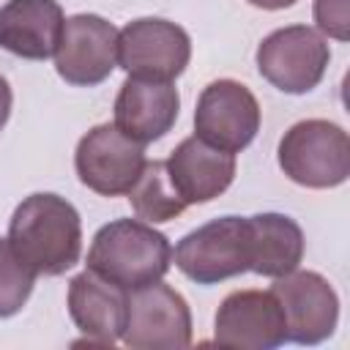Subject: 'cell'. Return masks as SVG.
Segmentation results:
<instances>
[{
    "instance_id": "obj_1",
    "label": "cell",
    "mask_w": 350,
    "mask_h": 350,
    "mask_svg": "<svg viewBox=\"0 0 350 350\" xmlns=\"http://www.w3.org/2000/svg\"><path fill=\"white\" fill-rule=\"evenodd\" d=\"M8 243L36 276H60L79 262L82 219L66 197L36 191L16 205Z\"/></svg>"
},
{
    "instance_id": "obj_2",
    "label": "cell",
    "mask_w": 350,
    "mask_h": 350,
    "mask_svg": "<svg viewBox=\"0 0 350 350\" xmlns=\"http://www.w3.org/2000/svg\"><path fill=\"white\" fill-rule=\"evenodd\" d=\"M170 262L172 246L167 235L139 219H115L104 224L88 249V268L129 293L164 279Z\"/></svg>"
},
{
    "instance_id": "obj_3",
    "label": "cell",
    "mask_w": 350,
    "mask_h": 350,
    "mask_svg": "<svg viewBox=\"0 0 350 350\" xmlns=\"http://www.w3.org/2000/svg\"><path fill=\"white\" fill-rule=\"evenodd\" d=\"M276 153L282 172L306 189H334L350 175V137L339 123L323 118L293 123Z\"/></svg>"
},
{
    "instance_id": "obj_4",
    "label": "cell",
    "mask_w": 350,
    "mask_h": 350,
    "mask_svg": "<svg viewBox=\"0 0 350 350\" xmlns=\"http://www.w3.org/2000/svg\"><path fill=\"white\" fill-rule=\"evenodd\" d=\"M172 257L178 271L197 284H219L246 273L252 265L249 216H221L186 232Z\"/></svg>"
},
{
    "instance_id": "obj_5",
    "label": "cell",
    "mask_w": 350,
    "mask_h": 350,
    "mask_svg": "<svg viewBox=\"0 0 350 350\" xmlns=\"http://www.w3.org/2000/svg\"><path fill=\"white\" fill-rule=\"evenodd\" d=\"M331 60V46L320 30L290 25L268 33L257 46V71L276 90L301 96L320 85Z\"/></svg>"
},
{
    "instance_id": "obj_6",
    "label": "cell",
    "mask_w": 350,
    "mask_h": 350,
    "mask_svg": "<svg viewBox=\"0 0 350 350\" xmlns=\"http://www.w3.org/2000/svg\"><path fill=\"white\" fill-rule=\"evenodd\" d=\"M191 57L189 33L159 16H142L118 30V63L129 77L172 82Z\"/></svg>"
},
{
    "instance_id": "obj_7",
    "label": "cell",
    "mask_w": 350,
    "mask_h": 350,
    "mask_svg": "<svg viewBox=\"0 0 350 350\" xmlns=\"http://www.w3.org/2000/svg\"><path fill=\"white\" fill-rule=\"evenodd\" d=\"M120 342L131 350H180L191 345V309L161 279L131 290Z\"/></svg>"
},
{
    "instance_id": "obj_8",
    "label": "cell",
    "mask_w": 350,
    "mask_h": 350,
    "mask_svg": "<svg viewBox=\"0 0 350 350\" xmlns=\"http://www.w3.org/2000/svg\"><path fill=\"white\" fill-rule=\"evenodd\" d=\"M145 161V145L126 137L115 123L93 126L74 150V167L82 186L101 197L129 194Z\"/></svg>"
},
{
    "instance_id": "obj_9",
    "label": "cell",
    "mask_w": 350,
    "mask_h": 350,
    "mask_svg": "<svg viewBox=\"0 0 350 350\" xmlns=\"http://www.w3.org/2000/svg\"><path fill=\"white\" fill-rule=\"evenodd\" d=\"M260 131V104L238 79H213L202 88L194 107V137L202 142L241 153Z\"/></svg>"
},
{
    "instance_id": "obj_10",
    "label": "cell",
    "mask_w": 350,
    "mask_h": 350,
    "mask_svg": "<svg viewBox=\"0 0 350 350\" xmlns=\"http://www.w3.org/2000/svg\"><path fill=\"white\" fill-rule=\"evenodd\" d=\"M276 295L284 323H287V342L295 345H320L325 342L339 323V295L325 276L317 271H290L276 276L271 284Z\"/></svg>"
},
{
    "instance_id": "obj_11",
    "label": "cell",
    "mask_w": 350,
    "mask_h": 350,
    "mask_svg": "<svg viewBox=\"0 0 350 350\" xmlns=\"http://www.w3.org/2000/svg\"><path fill=\"white\" fill-rule=\"evenodd\" d=\"M118 66V30L98 14H74L63 22L55 71L74 88L101 85Z\"/></svg>"
},
{
    "instance_id": "obj_12",
    "label": "cell",
    "mask_w": 350,
    "mask_h": 350,
    "mask_svg": "<svg viewBox=\"0 0 350 350\" xmlns=\"http://www.w3.org/2000/svg\"><path fill=\"white\" fill-rule=\"evenodd\" d=\"M213 342L241 350H273L287 342L284 312L271 290H235L213 317Z\"/></svg>"
},
{
    "instance_id": "obj_13",
    "label": "cell",
    "mask_w": 350,
    "mask_h": 350,
    "mask_svg": "<svg viewBox=\"0 0 350 350\" xmlns=\"http://www.w3.org/2000/svg\"><path fill=\"white\" fill-rule=\"evenodd\" d=\"M68 314L88 342L112 347L126 328L129 290L88 268L68 282Z\"/></svg>"
},
{
    "instance_id": "obj_14",
    "label": "cell",
    "mask_w": 350,
    "mask_h": 350,
    "mask_svg": "<svg viewBox=\"0 0 350 350\" xmlns=\"http://www.w3.org/2000/svg\"><path fill=\"white\" fill-rule=\"evenodd\" d=\"M167 175L186 205H202L224 194L235 178V153L219 150L200 137H186L170 153Z\"/></svg>"
},
{
    "instance_id": "obj_15",
    "label": "cell",
    "mask_w": 350,
    "mask_h": 350,
    "mask_svg": "<svg viewBox=\"0 0 350 350\" xmlns=\"http://www.w3.org/2000/svg\"><path fill=\"white\" fill-rule=\"evenodd\" d=\"M178 112L180 96L172 82L129 77L115 96V126L142 145L161 139L175 126Z\"/></svg>"
},
{
    "instance_id": "obj_16",
    "label": "cell",
    "mask_w": 350,
    "mask_h": 350,
    "mask_svg": "<svg viewBox=\"0 0 350 350\" xmlns=\"http://www.w3.org/2000/svg\"><path fill=\"white\" fill-rule=\"evenodd\" d=\"M63 22L57 0H8L0 5V46L25 60H46L57 52Z\"/></svg>"
},
{
    "instance_id": "obj_17",
    "label": "cell",
    "mask_w": 350,
    "mask_h": 350,
    "mask_svg": "<svg viewBox=\"0 0 350 350\" xmlns=\"http://www.w3.org/2000/svg\"><path fill=\"white\" fill-rule=\"evenodd\" d=\"M252 224V273L260 276H284L295 271L304 260V230L295 219L284 213H254Z\"/></svg>"
},
{
    "instance_id": "obj_18",
    "label": "cell",
    "mask_w": 350,
    "mask_h": 350,
    "mask_svg": "<svg viewBox=\"0 0 350 350\" xmlns=\"http://www.w3.org/2000/svg\"><path fill=\"white\" fill-rule=\"evenodd\" d=\"M129 200H131L137 219H142L148 224L170 221L186 211V202L180 200V194L175 191V186L167 175V164L156 161V159L145 161L137 183L129 189Z\"/></svg>"
},
{
    "instance_id": "obj_19",
    "label": "cell",
    "mask_w": 350,
    "mask_h": 350,
    "mask_svg": "<svg viewBox=\"0 0 350 350\" xmlns=\"http://www.w3.org/2000/svg\"><path fill=\"white\" fill-rule=\"evenodd\" d=\"M36 273L14 254L8 238H0V320L14 317L27 304Z\"/></svg>"
},
{
    "instance_id": "obj_20",
    "label": "cell",
    "mask_w": 350,
    "mask_h": 350,
    "mask_svg": "<svg viewBox=\"0 0 350 350\" xmlns=\"http://www.w3.org/2000/svg\"><path fill=\"white\" fill-rule=\"evenodd\" d=\"M314 22L317 30L347 41L350 38V0H314Z\"/></svg>"
},
{
    "instance_id": "obj_21",
    "label": "cell",
    "mask_w": 350,
    "mask_h": 350,
    "mask_svg": "<svg viewBox=\"0 0 350 350\" xmlns=\"http://www.w3.org/2000/svg\"><path fill=\"white\" fill-rule=\"evenodd\" d=\"M11 104H14V93H11V85H8V79L0 74V131H3V126L8 123V115H11Z\"/></svg>"
},
{
    "instance_id": "obj_22",
    "label": "cell",
    "mask_w": 350,
    "mask_h": 350,
    "mask_svg": "<svg viewBox=\"0 0 350 350\" xmlns=\"http://www.w3.org/2000/svg\"><path fill=\"white\" fill-rule=\"evenodd\" d=\"M246 3L254 8H262V11H282V8L295 5V0H246Z\"/></svg>"
}]
</instances>
